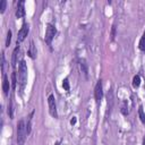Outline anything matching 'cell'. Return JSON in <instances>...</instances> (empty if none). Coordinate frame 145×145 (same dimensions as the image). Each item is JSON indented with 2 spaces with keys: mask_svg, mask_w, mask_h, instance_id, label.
Segmentation results:
<instances>
[{
  "mask_svg": "<svg viewBox=\"0 0 145 145\" xmlns=\"http://www.w3.org/2000/svg\"><path fill=\"white\" fill-rule=\"evenodd\" d=\"M26 83H27V66L25 60H22L18 66V86L20 92L24 91Z\"/></svg>",
  "mask_w": 145,
  "mask_h": 145,
  "instance_id": "6da1fadb",
  "label": "cell"
},
{
  "mask_svg": "<svg viewBox=\"0 0 145 145\" xmlns=\"http://www.w3.org/2000/svg\"><path fill=\"white\" fill-rule=\"evenodd\" d=\"M26 135H27L26 125H25L24 120H19L17 122V142L19 144H23L26 138Z\"/></svg>",
  "mask_w": 145,
  "mask_h": 145,
  "instance_id": "7a4b0ae2",
  "label": "cell"
},
{
  "mask_svg": "<svg viewBox=\"0 0 145 145\" xmlns=\"http://www.w3.org/2000/svg\"><path fill=\"white\" fill-rule=\"evenodd\" d=\"M56 33H57L56 27L52 24H48L46 25V29H45V36H44V40H45V42L48 44H51V41L53 40Z\"/></svg>",
  "mask_w": 145,
  "mask_h": 145,
  "instance_id": "3957f363",
  "label": "cell"
},
{
  "mask_svg": "<svg viewBox=\"0 0 145 145\" xmlns=\"http://www.w3.org/2000/svg\"><path fill=\"white\" fill-rule=\"evenodd\" d=\"M48 105H49V111L50 114L53 118H58V112H57V104H56V99L53 94H50L48 97Z\"/></svg>",
  "mask_w": 145,
  "mask_h": 145,
  "instance_id": "277c9868",
  "label": "cell"
},
{
  "mask_svg": "<svg viewBox=\"0 0 145 145\" xmlns=\"http://www.w3.org/2000/svg\"><path fill=\"white\" fill-rule=\"evenodd\" d=\"M94 96H95V101L96 103H101V100L103 97V86H102V80H97L95 88H94Z\"/></svg>",
  "mask_w": 145,
  "mask_h": 145,
  "instance_id": "5b68a950",
  "label": "cell"
},
{
  "mask_svg": "<svg viewBox=\"0 0 145 145\" xmlns=\"http://www.w3.org/2000/svg\"><path fill=\"white\" fill-rule=\"evenodd\" d=\"M28 32H29L28 25H27V24H23V26H22V28L19 29L18 35H17V45H19V43H22V42L26 39Z\"/></svg>",
  "mask_w": 145,
  "mask_h": 145,
  "instance_id": "8992f818",
  "label": "cell"
},
{
  "mask_svg": "<svg viewBox=\"0 0 145 145\" xmlns=\"http://www.w3.org/2000/svg\"><path fill=\"white\" fill-rule=\"evenodd\" d=\"M24 1H19L17 3V9H16V17L22 18L25 16V8H24Z\"/></svg>",
  "mask_w": 145,
  "mask_h": 145,
  "instance_id": "52a82bcc",
  "label": "cell"
},
{
  "mask_svg": "<svg viewBox=\"0 0 145 145\" xmlns=\"http://www.w3.org/2000/svg\"><path fill=\"white\" fill-rule=\"evenodd\" d=\"M2 91L6 95H8V93H9V79H8L6 74H3V78H2Z\"/></svg>",
  "mask_w": 145,
  "mask_h": 145,
  "instance_id": "ba28073f",
  "label": "cell"
},
{
  "mask_svg": "<svg viewBox=\"0 0 145 145\" xmlns=\"http://www.w3.org/2000/svg\"><path fill=\"white\" fill-rule=\"evenodd\" d=\"M27 54H28L32 59H35V58H36V48H35L33 41H31V44H29V49H28V51H27Z\"/></svg>",
  "mask_w": 145,
  "mask_h": 145,
  "instance_id": "9c48e42d",
  "label": "cell"
},
{
  "mask_svg": "<svg viewBox=\"0 0 145 145\" xmlns=\"http://www.w3.org/2000/svg\"><path fill=\"white\" fill-rule=\"evenodd\" d=\"M18 53H19V45H17L12 52V60H11V66L12 68H16L17 66V57H18Z\"/></svg>",
  "mask_w": 145,
  "mask_h": 145,
  "instance_id": "30bf717a",
  "label": "cell"
},
{
  "mask_svg": "<svg viewBox=\"0 0 145 145\" xmlns=\"http://www.w3.org/2000/svg\"><path fill=\"white\" fill-rule=\"evenodd\" d=\"M139 85H140V77H139V75H135L133 78V87L137 88V87H139Z\"/></svg>",
  "mask_w": 145,
  "mask_h": 145,
  "instance_id": "8fae6325",
  "label": "cell"
},
{
  "mask_svg": "<svg viewBox=\"0 0 145 145\" xmlns=\"http://www.w3.org/2000/svg\"><path fill=\"white\" fill-rule=\"evenodd\" d=\"M138 116H139V119L143 123H145V112H144V109H143V105H139L138 106Z\"/></svg>",
  "mask_w": 145,
  "mask_h": 145,
  "instance_id": "7c38bea8",
  "label": "cell"
},
{
  "mask_svg": "<svg viewBox=\"0 0 145 145\" xmlns=\"http://www.w3.org/2000/svg\"><path fill=\"white\" fill-rule=\"evenodd\" d=\"M79 66H80V69H82V71L85 74V76H87V72H88V69H87V65H86V62L82 59V60H79Z\"/></svg>",
  "mask_w": 145,
  "mask_h": 145,
  "instance_id": "4fadbf2b",
  "label": "cell"
},
{
  "mask_svg": "<svg viewBox=\"0 0 145 145\" xmlns=\"http://www.w3.org/2000/svg\"><path fill=\"white\" fill-rule=\"evenodd\" d=\"M17 74H16V71H12V74H11V86H12V89H15L16 88V86H17Z\"/></svg>",
  "mask_w": 145,
  "mask_h": 145,
  "instance_id": "5bb4252c",
  "label": "cell"
},
{
  "mask_svg": "<svg viewBox=\"0 0 145 145\" xmlns=\"http://www.w3.org/2000/svg\"><path fill=\"white\" fill-rule=\"evenodd\" d=\"M138 46H139V49H140L142 51H145V32H144V34H143V36L140 37V40H139V43H138Z\"/></svg>",
  "mask_w": 145,
  "mask_h": 145,
  "instance_id": "9a60e30c",
  "label": "cell"
},
{
  "mask_svg": "<svg viewBox=\"0 0 145 145\" xmlns=\"http://www.w3.org/2000/svg\"><path fill=\"white\" fill-rule=\"evenodd\" d=\"M11 35H12V33H11V31L9 29V31L7 32V39H6V46H9V45H10V42H11Z\"/></svg>",
  "mask_w": 145,
  "mask_h": 145,
  "instance_id": "2e32d148",
  "label": "cell"
},
{
  "mask_svg": "<svg viewBox=\"0 0 145 145\" xmlns=\"http://www.w3.org/2000/svg\"><path fill=\"white\" fill-rule=\"evenodd\" d=\"M62 87H63V89H65V91H69V89H70L69 82H68V79H67V78H65V79L62 80Z\"/></svg>",
  "mask_w": 145,
  "mask_h": 145,
  "instance_id": "e0dca14e",
  "label": "cell"
},
{
  "mask_svg": "<svg viewBox=\"0 0 145 145\" xmlns=\"http://www.w3.org/2000/svg\"><path fill=\"white\" fill-rule=\"evenodd\" d=\"M8 114H9V118H12V101L9 100V103H8Z\"/></svg>",
  "mask_w": 145,
  "mask_h": 145,
  "instance_id": "ac0fdd59",
  "label": "cell"
},
{
  "mask_svg": "<svg viewBox=\"0 0 145 145\" xmlns=\"http://www.w3.org/2000/svg\"><path fill=\"white\" fill-rule=\"evenodd\" d=\"M6 6H7V1L6 0H1L0 1V12H5V9H6Z\"/></svg>",
  "mask_w": 145,
  "mask_h": 145,
  "instance_id": "d6986e66",
  "label": "cell"
},
{
  "mask_svg": "<svg viewBox=\"0 0 145 145\" xmlns=\"http://www.w3.org/2000/svg\"><path fill=\"white\" fill-rule=\"evenodd\" d=\"M116 36V25H112V29H111V40H113Z\"/></svg>",
  "mask_w": 145,
  "mask_h": 145,
  "instance_id": "ffe728a7",
  "label": "cell"
},
{
  "mask_svg": "<svg viewBox=\"0 0 145 145\" xmlns=\"http://www.w3.org/2000/svg\"><path fill=\"white\" fill-rule=\"evenodd\" d=\"M3 67H5V54L2 53L1 54V69H2V72H3Z\"/></svg>",
  "mask_w": 145,
  "mask_h": 145,
  "instance_id": "44dd1931",
  "label": "cell"
},
{
  "mask_svg": "<svg viewBox=\"0 0 145 145\" xmlns=\"http://www.w3.org/2000/svg\"><path fill=\"white\" fill-rule=\"evenodd\" d=\"M76 123V117H72L70 119V125H75Z\"/></svg>",
  "mask_w": 145,
  "mask_h": 145,
  "instance_id": "7402d4cb",
  "label": "cell"
},
{
  "mask_svg": "<svg viewBox=\"0 0 145 145\" xmlns=\"http://www.w3.org/2000/svg\"><path fill=\"white\" fill-rule=\"evenodd\" d=\"M143 145H145V137H144V139H143Z\"/></svg>",
  "mask_w": 145,
  "mask_h": 145,
  "instance_id": "603a6c76",
  "label": "cell"
}]
</instances>
